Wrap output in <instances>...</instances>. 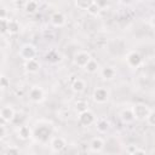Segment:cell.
Listing matches in <instances>:
<instances>
[{
  "mask_svg": "<svg viewBox=\"0 0 155 155\" xmlns=\"http://www.w3.org/2000/svg\"><path fill=\"white\" fill-rule=\"evenodd\" d=\"M17 137L21 140H29L33 137V128L28 125H21L17 128Z\"/></svg>",
  "mask_w": 155,
  "mask_h": 155,
  "instance_id": "obj_13",
  "label": "cell"
},
{
  "mask_svg": "<svg viewBox=\"0 0 155 155\" xmlns=\"http://www.w3.org/2000/svg\"><path fill=\"white\" fill-rule=\"evenodd\" d=\"M94 126H96V130L99 133H105L110 128V121L107 120V119H104V117H99V119L96 120Z\"/></svg>",
  "mask_w": 155,
  "mask_h": 155,
  "instance_id": "obj_16",
  "label": "cell"
},
{
  "mask_svg": "<svg viewBox=\"0 0 155 155\" xmlns=\"http://www.w3.org/2000/svg\"><path fill=\"white\" fill-rule=\"evenodd\" d=\"M85 71H87L88 74H94V73H97L98 70H99V64H98V62L97 61H94L93 58L85 65Z\"/></svg>",
  "mask_w": 155,
  "mask_h": 155,
  "instance_id": "obj_22",
  "label": "cell"
},
{
  "mask_svg": "<svg viewBox=\"0 0 155 155\" xmlns=\"http://www.w3.org/2000/svg\"><path fill=\"white\" fill-rule=\"evenodd\" d=\"M93 2H94L101 10L105 8V7L109 5V0H93Z\"/></svg>",
  "mask_w": 155,
  "mask_h": 155,
  "instance_id": "obj_31",
  "label": "cell"
},
{
  "mask_svg": "<svg viewBox=\"0 0 155 155\" xmlns=\"http://www.w3.org/2000/svg\"><path fill=\"white\" fill-rule=\"evenodd\" d=\"M0 128H1V132H0V138H1V139H4V138L6 137V127H5V125L2 124Z\"/></svg>",
  "mask_w": 155,
  "mask_h": 155,
  "instance_id": "obj_32",
  "label": "cell"
},
{
  "mask_svg": "<svg viewBox=\"0 0 155 155\" xmlns=\"http://www.w3.org/2000/svg\"><path fill=\"white\" fill-rule=\"evenodd\" d=\"M24 69H25V71H28L30 74H35L40 69V62L36 58H33V59H29V61H24Z\"/></svg>",
  "mask_w": 155,
  "mask_h": 155,
  "instance_id": "obj_14",
  "label": "cell"
},
{
  "mask_svg": "<svg viewBox=\"0 0 155 155\" xmlns=\"http://www.w3.org/2000/svg\"><path fill=\"white\" fill-rule=\"evenodd\" d=\"M92 59L91 54L87 52V51H78L75 54H74V58H73V62L75 65L80 67V68H85V65Z\"/></svg>",
  "mask_w": 155,
  "mask_h": 155,
  "instance_id": "obj_7",
  "label": "cell"
},
{
  "mask_svg": "<svg viewBox=\"0 0 155 155\" xmlns=\"http://www.w3.org/2000/svg\"><path fill=\"white\" fill-rule=\"evenodd\" d=\"M70 87H71L73 92H75V93H81V92H84L85 88H86V82H85V80L78 78V79H75V80L71 82Z\"/></svg>",
  "mask_w": 155,
  "mask_h": 155,
  "instance_id": "obj_19",
  "label": "cell"
},
{
  "mask_svg": "<svg viewBox=\"0 0 155 155\" xmlns=\"http://www.w3.org/2000/svg\"><path fill=\"white\" fill-rule=\"evenodd\" d=\"M4 154L5 155H18L21 154V149L17 145H10L4 150Z\"/></svg>",
  "mask_w": 155,
  "mask_h": 155,
  "instance_id": "obj_26",
  "label": "cell"
},
{
  "mask_svg": "<svg viewBox=\"0 0 155 155\" xmlns=\"http://www.w3.org/2000/svg\"><path fill=\"white\" fill-rule=\"evenodd\" d=\"M150 23H151V25H153V27L155 28V15H154V16L151 17V21H150Z\"/></svg>",
  "mask_w": 155,
  "mask_h": 155,
  "instance_id": "obj_33",
  "label": "cell"
},
{
  "mask_svg": "<svg viewBox=\"0 0 155 155\" xmlns=\"http://www.w3.org/2000/svg\"><path fill=\"white\" fill-rule=\"evenodd\" d=\"M87 12L91 15V16H98L99 15V12H101V8L93 2L88 8H87Z\"/></svg>",
  "mask_w": 155,
  "mask_h": 155,
  "instance_id": "obj_28",
  "label": "cell"
},
{
  "mask_svg": "<svg viewBox=\"0 0 155 155\" xmlns=\"http://www.w3.org/2000/svg\"><path fill=\"white\" fill-rule=\"evenodd\" d=\"M138 1H140V2H147V1H149V0H138Z\"/></svg>",
  "mask_w": 155,
  "mask_h": 155,
  "instance_id": "obj_34",
  "label": "cell"
},
{
  "mask_svg": "<svg viewBox=\"0 0 155 155\" xmlns=\"http://www.w3.org/2000/svg\"><path fill=\"white\" fill-rule=\"evenodd\" d=\"M67 147H68V142L65 140L64 137L56 136V137H52L50 140V148L52 153H62L67 149Z\"/></svg>",
  "mask_w": 155,
  "mask_h": 155,
  "instance_id": "obj_5",
  "label": "cell"
},
{
  "mask_svg": "<svg viewBox=\"0 0 155 155\" xmlns=\"http://www.w3.org/2000/svg\"><path fill=\"white\" fill-rule=\"evenodd\" d=\"M126 153H128V154H145L147 151H145V149H142V148H138L137 145H134V144H130L127 148H126Z\"/></svg>",
  "mask_w": 155,
  "mask_h": 155,
  "instance_id": "obj_25",
  "label": "cell"
},
{
  "mask_svg": "<svg viewBox=\"0 0 155 155\" xmlns=\"http://www.w3.org/2000/svg\"><path fill=\"white\" fill-rule=\"evenodd\" d=\"M45 90L41 87V86H31L29 88V92H28V97L29 99L33 102V103H36V104H40L45 101Z\"/></svg>",
  "mask_w": 155,
  "mask_h": 155,
  "instance_id": "obj_3",
  "label": "cell"
},
{
  "mask_svg": "<svg viewBox=\"0 0 155 155\" xmlns=\"http://www.w3.org/2000/svg\"><path fill=\"white\" fill-rule=\"evenodd\" d=\"M11 1H13V2H17V1H19V0H11Z\"/></svg>",
  "mask_w": 155,
  "mask_h": 155,
  "instance_id": "obj_35",
  "label": "cell"
},
{
  "mask_svg": "<svg viewBox=\"0 0 155 155\" xmlns=\"http://www.w3.org/2000/svg\"><path fill=\"white\" fill-rule=\"evenodd\" d=\"M50 22H51V24H52L53 27H56V28H62V27L65 25L67 18H65V16H64L63 12H61V11H54V12L51 15V17H50Z\"/></svg>",
  "mask_w": 155,
  "mask_h": 155,
  "instance_id": "obj_10",
  "label": "cell"
},
{
  "mask_svg": "<svg viewBox=\"0 0 155 155\" xmlns=\"http://www.w3.org/2000/svg\"><path fill=\"white\" fill-rule=\"evenodd\" d=\"M92 98L96 103L98 104H104L108 102L109 99V91L105 88V87H97L93 90V93H92Z\"/></svg>",
  "mask_w": 155,
  "mask_h": 155,
  "instance_id": "obj_6",
  "label": "cell"
},
{
  "mask_svg": "<svg viewBox=\"0 0 155 155\" xmlns=\"http://www.w3.org/2000/svg\"><path fill=\"white\" fill-rule=\"evenodd\" d=\"M21 30V24L16 19H8V28H7V34L10 35H16Z\"/></svg>",
  "mask_w": 155,
  "mask_h": 155,
  "instance_id": "obj_20",
  "label": "cell"
},
{
  "mask_svg": "<svg viewBox=\"0 0 155 155\" xmlns=\"http://www.w3.org/2000/svg\"><path fill=\"white\" fill-rule=\"evenodd\" d=\"M16 116L15 109L11 105H4L0 109V117L2 120V122H12L13 119Z\"/></svg>",
  "mask_w": 155,
  "mask_h": 155,
  "instance_id": "obj_11",
  "label": "cell"
},
{
  "mask_svg": "<svg viewBox=\"0 0 155 155\" xmlns=\"http://www.w3.org/2000/svg\"><path fill=\"white\" fill-rule=\"evenodd\" d=\"M45 59H46V62H48V63H51V64H56V63L61 62V54H59V52L56 51V50H50V51L46 52Z\"/></svg>",
  "mask_w": 155,
  "mask_h": 155,
  "instance_id": "obj_18",
  "label": "cell"
},
{
  "mask_svg": "<svg viewBox=\"0 0 155 155\" xmlns=\"http://www.w3.org/2000/svg\"><path fill=\"white\" fill-rule=\"evenodd\" d=\"M1 21V34L5 35L7 33V28H8V19L7 18H0Z\"/></svg>",
  "mask_w": 155,
  "mask_h": 155,
  "instance_id": "obj_29",
  "label": "cell"
},
{
  "mask_svg": "<svg viewBox=\"0 0 155 155\" xmlns=\"http://www.w3.org/2000/svg\"><path fill=\"white\" fill-rule=\"evenodd\" d=\"M101 76L104 80H113L116 76V69L111 65H107L104 68H102L101 70Z\"/></svg>",
  "mask_w": 155,
  "mask_h": 155,
  "instance_id": "obj_17",
  "label": "cell"
},
{
  "mask_svg": "<svg viewBox=\"0 0 155 155\" xmlns=\"http://www.w3.org/2000/svg\"><path fill=\"white\" fill-rule=\"evenodd\" d=\"M96 120H97V119H96V115H94L90 109L79 114V122H80V125L84 126V127H88V126H91V125H94Z\"/></svg>",
  "mask_w": 155,
  "mask_h": 155,
  "instance_id": "obj_9",
  "label": "cell"
},
{
  "mask_svg": "<svg viewBox=\"0 0 155 155\" xmlns=\"http://www.w3.org/2000/svg\"><path fill=\"white\" fill-rule=\"evenodd\" d=\"M120 119L125 122V124H131L136 120L134 117V114H133V110H132V107L131 108H125L120 111Z\"/></svg>",
  "mask_w": 155,
  "mask_h": 155,
  "instance_id": "obj_15",
  "label": "cell"
},
{
  "mask_svg": "<svg viewBox=\"0 0 155 155\" xmlns=\"http://www.w3.org/2000/svg\"><path fill=\"white\" fill-rule=\"evenodd\" d=\"M74 108H75V110H76V111L80 114V113H82V111L88 110V103H87L86 101L80 99V101H76V102H75Z\"/></svg>",
  "mask_w": 155,
  "mask_h": 155,
  "instance_id": "obj_23",
  "label": "cell"
},
{
  "mask_svg": "<svg viewBox=\"0 0 155 155\" xmlns=\"http://www.w3.org/2000/svg\"><path fill=\"white\" fill-rule=\"evenodd\" d=\"M90 151L91 153H102L104 147H105V143H104V139L101 138V137H94L90 140Z\"/></svg>",
  "mask_w": 155,
  "mask_h": 155,
  "instance_id": "obj_12",
  "label": "cell"
},
{
  "mask_svg": "<svg viewBox=\"0 0 155 155\" xmlns=\"http://www.w3.org/2000/svg\"><path fill=\"white\" fill-rule=\"evenodd\" d=\"M93 4V0H75V6L79 10H85L87 11V8Z\"/></svg>",
  "mask_w": 155,
  "mask_h": 155,
  "instance_id": "obj_24",
  "label": "cell"
},
{
  "mask_svg": "<svg viewBox=\"0 0 155 155\" xmlns=\"http://www.w3.org/2000/svg\"><path fill=\"white\" fill-rule=\"evenodd\" d=\"M132 110H133V114H134L136 120H140V121L147 120L148 115L151 111V109L147 104H144V103H136L132 107Z\"/></svg>",
  "mask_w": 155,
  "mask_h": 155,
  "instance_id": "obj_4",
  "label": "cell"
},
{
  "mask_svg": "<svg viewBox=\"0 0 155 155\" xmlns=\"http://www.w3.org/2000/svg\"><path fill=\"white\" fill-rule=\"evenodd\" d=\"M36 54H38V50L33 44H24L18 51V56L23 61H29V59L36 58Z\"/></svg>",
  "mask_w": 155,
  "mask_h": 155,
  "instance_id": "obj_2",
  "label": "cell"
},
{
  "mask_svg": "<svg viewBox=\"0 0 155 155\" xmlns=\"http://www.w3.org/2000/svg\"><path fill=\"white\" fill-rule=\"evenodd\" d=\"M33 137L42 144L48 143L51 140V138L53 137L52 122L47 121V120H39L33 127Z\"/></svg>",
  "mask_w": 155,
  "mask_h": 155,
  "instance_id": "obj_1",
  "label": "cell"
},
{
  "mask_svg": "<svg viewBox=\"0 0 155 155\" xmlns=\"http://www.w3.org/2000/svg\"><path fill=\"white\" fill-rule=\"evenodd\" d=\"M0 87L2 91L6 90L7 87H10V79L4 74H1V78H0Z\"/></svg>",
  "mask_w": 155,
  "mask_h": 155,
  "instance_id": "obj_27",
  "label": "cell"
},
{
  "mask_svg": "<svg viewBox=\"0 0 155 155\" xmlns=\"http://www.w3.org/2000/svg\"><path fill=\"white\" fill-rule=\"evenodd\" d=\"M147 122H148L150 126L155 127V110H151V111H150V114H149L148 117H147Z\"/></svg>",
  "mask_w": 155,
  "mask_h": 155,
  "instance_id": "obj_30",
  "label": "cell"
},
{
  "mask_svg": "<svg viewBox=\"0 0 155 155\" xmlns=\"http://www.w3.org/2000/svg\"><path fill=\"white\" fill-rule=\"evenodd\" d=\"M38 8H39V2L36 0H28L24 4V10L29 15H34L38 11Z\"/></svg>",
  "mask_w": 155,
  "mask_h": 155,
  "instance_id": "obj_21",
  "label": "cell"
},
{
  "mask_svg": "<svg viewBox=\"0 0 155 155\" xmlns=\"http://www.w3.org/2000/svg\"><path fill=\"white\" fill-rule=\"evenodd\" d=\"M143 62V58L138 51H130L126 54V63L130 68H138L140 67Z\"/></svg>",
  "mask_w": 155,
  "mask_h": 155,
  "instance_id": "obj_8",
  "label": "cell"
}]
</instances>
